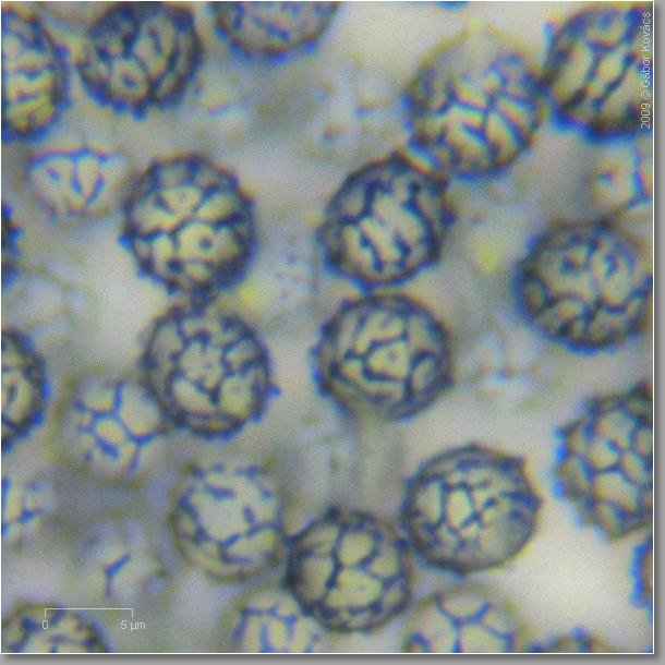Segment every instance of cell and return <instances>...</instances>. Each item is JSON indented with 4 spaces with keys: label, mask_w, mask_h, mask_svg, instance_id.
<instances>
[{
    "label": "cell",
    "mask_w": 665,
    "mask_h": 665,
    "mask_svg": "<svg viewBox=\"0 0 665 665\" xmlns=\"http://www.w3.org/2000/svg\"><path fill=\"white\" fill-rule=\"evenodd\" d=\"M121 148L73 142L35 150L24 166V185L43 209L61 220L97 218L121 208L135 181Z\"/></svg>",
    "instance_id": "cell-11"
},
{
    "label": "cell",
    "mask_w": 665,
    "mask_h": 665,
    "mask_svg": "<svg viewBox=\"0 0 665 665\" xmlns=\"http://www.w3.org/2000/svg\"><path fill=\"white\" fill-rule=\"evenodd\" d=\"M513 295L523 319L551 342L580 353L615 349L651 316V256L613 220L557 225L520 259Z\"/></svg>",
    "instance_id": "cell-1"
},
{
    "label": "cell",
    "mask_w": 665,
    "mask_h": 665,
    "mask_svg": "<svg viewBox=\"0 0 665 665\" xmlns=\"http://www.w3.org/2000/svg\"><path fill=\"white\" fill-rule=\"evenodd\" d=\"M444 174L399 155L352 173L318 231L326 266L367 292L391 290L433 266L452 220Z\"/></svg>",
    "instance_id": "cell-4"
},
{
    "label": "cell",
    "mask_w": 665,
    "mask_h": 665,
    "mask_svg": "<svg viewBox=\"0 0 665 665\" xmlns=\"http://www.w3.org/2000/svg\"><path fill=\"white\" fill-rule=\"evenodd\" d=\"M2 419L12 430L28 427L44 409L47 385L43 364L21 336L3 334L1 350Z\"/></svg>",
    "instance_id": "cell-14"
},
{
    "label": "cell",
    "mask_w": 665,
    "mask_h": 665,
    "mask_svg": "<svg viewBox=\"0 0 665 665\" xmlns=\"http://www.w3.org/2000/svg\"><path fill=\"white\" fill-rule=\"evenodd\" d=\"M69 95L65 56L34 13L2 9L1 122L10 142L43 137L61 117Z\"/></svg>",
    "instance_id": "cell-10"
},
{
    "label": "cell",
    "mask_w": 665,
    "mask_h": 665,
    "mask_svg": "<svg viewBox=\"0 0 665 665\" xmlns=\"http://www.w3.org/2000/svg\"><path fill=\"white\" fill-rule=\"evenodd\" d=\"M560 472L591 517L621 533L646 515L653 396L646 385L593 399L563 434Z\"/></svg>",
    "instance_id": "cell-9"
},
{
    "label": "cell",
    "mask_w": 665,
    "mask_h": 665,
    "mask_svg": "<svg viewBox=\"0 0 665 665\" xmlns=\"http://www.w3.org/2000/svg\"><path fill=\"white\" fill-rule=\"evenodd\" d=\"M536 499L515 458L469 446L431 461L410 488L406 523L432 563L459 570L507 560L531 534Z\"/></svg>",
    "instance_id": "cell-6"
},
{
    "label": "cell",
    "mask_w": 665,
    "mask_h": 665,
    "mask_svg": "<svg viewBox=\"0 0 665 665\" xmlns=\"http://www.w3.org/2000/svg\"><path fill=\"white\" fill-rule=\"evenodd\" d=\"M216 27L237 50L271 60L298 53L316 44L330 27L334 2H215Z\"/></svg>",
    "instance_id": "cell-12"
},
{
    "label": "cell",
    "mask_w": 665,
    "mask_h": 665,
    "mask_svg": "<svg viewBox=\"0 0 665 665\" xmlns=\"http://www.w3.org/2000/svg\"><path fill=\"white\" fill-rule=\"evenodd\" d=\"M81 45L76 63L83 85L119 112L178 102L203 60L194 15L174 2L112 3L90 22Z\"/></svg>",
    "instance_id": "cell-8"
},
{
    "label": "cell",
    "mask_w": 665,
    "mask_h": 665,
    "mask_svg": "<svg viewBox=\"0 0 665 665\" xmlns=\"http://www.w3.org/2000/svg\"><path fill=\"white\" fill-rule=\"evenodd\" d=\"M121 209L133 258L176 292L210 297L234 283L253 257L251 201L227 169L202 155L154 161Z\"/></svg>",
    "instance_id": "cell-2"
},
{
    "label": "cell",
    "mask_w": 665,
    "mask_h": 665,
    "mask_svg": "<svg viewBox=\"0 0 665 665\" xmlns=\"http://www.w3.org/2000/svg\"><path fill=\"white\" fill-rule=\"evenodd\" d=\"M321 394L359 419L413 418L447 391L455 371L450 331L422 301L391 290L341 304L313 352Z\"/></svg>",
    "instance_id": "cell-3"
},
{
    "label": "cell",
    "mask_w": 665,
    "mask_h": 665,
    "mask_svg": "<svg viewBox=\"0 0 665 665\" xmlns=\"http://www.w3.org/2000/svg\"><path fill=\"white\" fill-rule=\"evenodd\" d=\"M287 585L327 629L371 630L407 605L410 557L386 522L356 512H330L293 541Z\"/></svg>",
    "instance_id": "cell-7"
},
{
    "label": "cell",
    "mask_w": 665,
    "mask_h": 665,
    "mask_svg": "<svg viewBox=\"0 0 665 665\" xmlns=\"http://www.w3.org/2000/svg\"><path fill=\"white\" fill-rule=\"evenodd\" d=\"M327 630L287 584L263 588L243 609V639L255 653H314Z\"/></svg>",
    "instance_id": "cell-13"
},
{
    "label": "cell",
    "mask_w": 665,
    "mask_h": 665,
    "mask_svg": "<svg viewBox=\"0 0 665 665\" xmlns=\"http://www.w3.org/2000/svg\"><path fill=\"white\" fill-rule=\"evenodd\" d=\"M142 376L171 421L209 436L233 433L259 418L274 388L270 356L255 329L205 303L158 322Z\"/></svg>",
    "instance_id": "cell-5"
}]
</instances>
